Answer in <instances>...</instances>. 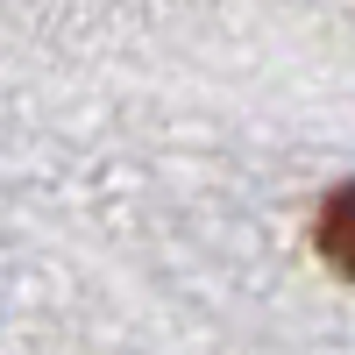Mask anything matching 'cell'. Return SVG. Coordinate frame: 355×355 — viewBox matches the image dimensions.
<instances>
[{
  "mask_svg": "<svg viewBox=\"0 0 355 355\" xmlns=\"http://www.w3.org/2000/svg\"><path fill=\"white\" fill-rule=\"evenodd\" d=\"M320 256H327L341 277H355V185H341L320 206Z\"/></svg>",
  "mask_w": 355,
  "mask_h": 355,
  "instance_id": "6da1fadb",
  "label": "cell"
}]
</instances>
